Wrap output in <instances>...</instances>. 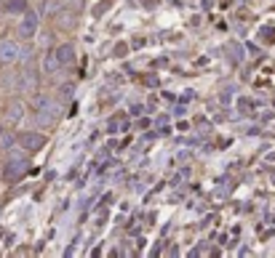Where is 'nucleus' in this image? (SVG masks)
Returning <instances> with one entry per match:
<instances>
[{
    "mask_svg": "<svg viewBox=\"0 0 275 258\" xmlns=\"http://www.w3.org/2000/svg\"><path fill=\"white\" fill-rule=\"evenodd\" d=\"M56 56H59V62H62V67H67V64L75 59V48H73V45H59Z\"/></svg>",
    "mask_w": 275,
    "mask_h": 258,
    "instance_id": "423d86ee",
    "label": "nucleus"
},
{
    "mask_svg": "<svg viewBox=\"0 0 275 258\" xmlns=\"http://www.w3.org/2000/svg\"><path fill=\"white\" fill-rule=\"evenodd\" d=\"M35 109H38V123L43 125H54L59 112H62V107H59V101H54L51 96H38L35 98Z\"/></svg>",
    "mask_w": 275,
    "mask_h": 258,
    "instance_id": "f257e3e1",
    "label": "nucleus"
},
{
    "mask_svg": "<svg viewBox=\"0 0 275 258\" xmlns=\"http://www.w3.org/2000/svg\"><path fill=\"white\" fill-rule=\"evenodd\" d=\"M75 22H78V11H73V14H70V8H64V14L59 16V27H62V30L75 27Z\"/></svg>",
    "mask_w": 275,
    "mask_h": 258,
    "instance_id": "1a4fd4ad",
    "label": "nucleus"
},
{
    "mask_svg": "<svg viewBox=\"0 0 275 258\" xmlns=\"http://www.w3.org/2000/svg\"><path fill=\"white\" fill-rule=\"evenodd\" d=\"M62 67V62H59V56H56V51L54 54H45V59H43V69L48 72V75H54V72Z\"/></svg>",
    "mask_w": 275,
    "mask_h": 258,
    "instance_id": "0eeeda50",
    "label": "nucleus"
},
{
    "mask_svg": "<svg viewBox=\"0 0 275 258\" xmlns=\"http://www.w3.org/2000/svg\"><path fill=\"white\" fill-rule=\"evenodd\" d=\"M22 54L24 51H22V45H19L16 40H0V62L11 64V62H16Z\"/></svg>",
    "mask_w": 275,
    "mask_h": 258,
    "instance_id": "7ed1b4c3",
    "label": "nucleus"
},
{
    "mask_svg": "<svg viewBox=\"0 0 275 258\" xmlns=\"http://www.w3.org/2000/svg\"><path fill=\"white\" fill-rule=\"evenodd\" d=\"M62 98H73V85H62Z\"/></svg>",
    "mask_w": 275,
    "mask_h": 258,
    "instance_id": "9b49d317",
    "label": "nucleus"
},
{
    "mask_svg": "<svg viewBox=\"0 0 275 258\" xmlns=\"http://www.w3.org/2000/svg\"><path fill=\"white\" fill-rule=\"evenodd\" d=\"M0 147H3V149H5V147H11V136H3V141H0Z\"/></svg>",
    "mask_w": 275,
    "mask_h": 258,
    "instance_id": "f8f14e48",
    "label": "nucleus"
},
{
    "mask_svg": "<svg viewBox=\"0 0 275 258\" xmlns=\"http://www.w3.org/2000/svg\"><path fill=\"white\" fill-rule=\"evenodd\" d=\"M27 165H30V160H27V157H22V155L8 157V160H5V168H3L5 181H19V178L27 173Z\"/></svg>",
    "mask_w": 275,
    "mask_h": 258,
    "instance_id": "f03ea898",
    "label": "nucleus"
},
{
    "mask_svg": "<svg viewBox=\"0 0 275 258\" xmlns=\"http://www.w3.org/2000/svg\"><path fill=\"white\" fill-rule=\"evenodd\" d=\"M19 144H22L27 152H38V149H43L45 138L40 133H22V136H19Z\"/></svg>",
    "mask_w": 275,
    "mask_h": 258,
    "instance_id": "20e7f679",
    "label": "nucleus"
},
{
    "mask_svg": "<svg viewBox=\"0 0 275 258\" xmlns=\"http://www.w3.org/2000/svg\"><path fill=\"white\" fill-rule=\"evenodd\" d=\"M22 104H11V107H8V112H5V117H8V123H19V120H22Z\"/></svg>",
    "mask_w": 275,
    "mask_h": 258,
    "instance_id": "9d476101",
    "label": "nucleus"
},
{
    "mask_svg": "<svg viewBox=\"0 0 275 258\" xmlns=\"http://www.w3.org/2000/svg\"><path fill=\"white\" fill-rule=\"evenodd\" d=\"M19 32H22V37H32L38 32V16L32 14V11H27L22 19V27H19Z\"/></svg>",
    "mask_w": 275,
    "mask_h": 258,
    "instance_id": "39448f33",
    "label": "nucleus"
},
{
    "mask_svg": "<svg viewBox=\"0 0 275 258\" xmlns=\"http://www.w3.org/2000/svg\"><path fill=\"white\" fill-rule=\"evenodd\" d=\"M5 11L8 14H27V3L24 0H5Z\"/></svg>",
    "mask_w": 275,
    "mask_h": 258,
    "instance_id": "6e6552de",
    "label": "nucleus"
}]
</instances>
